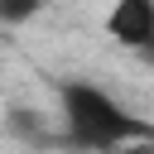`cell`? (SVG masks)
Here are the masks:
<instances>
[{"instance_id":"1","label":"cell","mask_w":154,"mask_h":154,"mask_svg":"<svg viewBox=\"0 0 154 154\" xmlns=\"http://www.w3.org/2000/svg\"><path fill=\"white\" fill-rule=\"evenodd\" d=\"M58 116H63L67 140L91 154H116L135 140H154V125H144L140 116H130L125 101H116L106 87L82 82V77L58 87Z\"/></svg>"},{"instance_id":"2","label":"cell","mask_w":154,"mask_h":154,"mask_svg":"<svg viewBox=\"0 0 154 154\" xmlns=\"http://www.w3.org/2000/svg\"><path fill=\"white\" fill-rule=\"evenodd\" d=\"M106 34L130 53H149L154 48V0H116L106 10Z\"/></svg>"},{"instance_id":"3","label":"cell","mask_w":154,"mask_h":154,"mask_svg":"<svg viewBox=\"0 0 154 154\" xmlns=\"http://www.w3.org/2000/svg\"><path fill=\"white\" fill-rule=\"evenodd\" d=\"M38 10H43V0H0V24L19 29V24H29Z\"/></svg>"},{"instance_id":"4","label":"cell","mask_w":154,"mask_h":154,"mask_svg":"<svg viewBox=\"0 0 154 154\" xmlns=\"http://www.w3.org/2000/svg\"><path fill=\"white\" fill-rule=\"evenodd\" d=\"M116 154H154V140H135V144H125V149H116Z\"/></svg>"}]
</instances>
